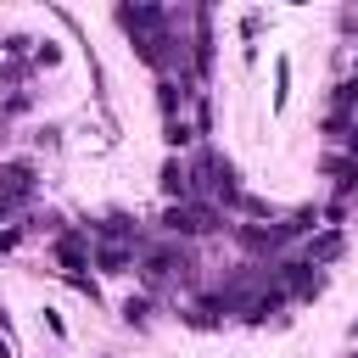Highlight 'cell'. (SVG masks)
<instances>
[{
	"mask_svg": "<svg viewBox=\"0 0 358 358\" xmlns=\"http://www.w3.org/2000/svg\"><path fill=\"white\" fill-rule=\"evenodd\" d=\"M313 224H319V213H313V207H302V213H291L285 224H268V229H263V224H241L235 235H241V246H246V252H280L285 241L308 235Z\"/></svg>",
	"mask_w": 358,
	"mask_h": 358,
	"instance_id": "1",
	"label": "cell"
},
{
	"mask_svg": "<svg viewBox=\"0 0 358 358\" xmlns=\"http://www.w3.org/2000/svg\"><path fill=\"white\" fill-rule=\"evenodd\" d=\"M162 229L168 235H213V229H224V213L213 207V201H168V213H162Z\"/></svg>",
	"mask_w": 358,
	"mask_h": 358,
	"instance_id": "2",
	"label": "cell"
},
{
	"mask_svg": "<svg viewBox=\"0 0 358 358\" xmlns=\"http://www.w3.org/2000/svg\"><path fill=\"white\" fill-rule=\"evenodd\" d=\"M117 28L129 39H157V34H168V11L162 6H117Z\"/></svg>",
	"mask_w": 358,
	"mask_h": 358,
	"instance_id": "3",
	"label": "cell"
},
{
	"mask_svg": "<svg viewBox=\"0 0 358 358\" xmlns=\"http://www.w3.org/2000/svg\"><path fill=\"white\" fill-rule=\"evenodd\" d=\"M28 196H34V168H28V162H6V168H0V201L17 207V201H28Z\"/></svg>",
	"mask_w": 358,
	"mask_h": 358,
	"instance_id": "4",
	"label": "cell"
},
{
	"mask_svg": "<svg viewBox=\"0 0 358 358\" xmlns=\"http://www.w3.org/2000/svg\"><path fill=\"white\" fill-rule=\"evenodd\" d=\"M162 196H168V201H196V190H190V162H179V157L162 162Z\"/></svg>",
	"mask_w": 358,
	"mask_h": 358,
	"instance_id": "5",
	"label": "cell"
},
{
	"mask_svg": "<svg viewBox=\"0 0 358 358\" xmlns=\"http://www.w3.org/2000/svg\"><path fill=\"white\" fill-rule=\"evenodd\" d=\"M134 257H140V252H134V246H117V241H101V246H95V263H101L106 274H129Z\"/></svg>",
	"mask_w": 358,
	"mask_h": 358,
	"instance_id": "6",
	"label": "cell"
},
{
	"mask_svg": "<svg viewBox=\"0 0 358 358\" xmlns=\"http://www.w3.org/2000/svg\"><path fill=\"white\" fill-rule=\"evenodd\" d=\"M341 246H347V241H341V229H324V235H313V241H308V263L319 268V263L341 257Z\"/></svg>",
	"mask_w": 358,
	"mask_h": 358,
	"instance_id": "7",
	"label": "cell"
},
{
	"mask_svg": "<svg viewBox=\"0 0 358 358\" xmlns=\"http://www.w3.org/2000/svg\"><path fill=\"white\" fill-rule=\"evenodd\" d=\"M84 252H90V246H84L78 229H62V235H56V257H62V268H84Z\"/></svg>",
	"mask_w": 358,
	"mask_h": 358,
	"instance_id": "8",
	"label": "cell"
},
{
	"mask_svg": "<svg viewBox=\"0 0 358 358\" xmlns=\"http://www.w3.org/2000/svg\"><path fill=\"white\" fill-rule=\"evenodd\" d=\"M157 90H162V112H168V117H179V106L190 101V90H185V84H173V78H162Z\"/></svg>",
	"mask_w": 358,
	"mask_h": 358,
	"instance_id": "9",
	"label": "cell"
},
{
	"mask_svg": "<svg viewBox=\"0 0 358 358\" xmlns=\"http://www.w3.org/2000/svg\"><path fill=\"white\" fill-rule=\"evenodd\" d=\"M162 140H168V145L179 151V145H190L196 134H190V123H185V117H168V123H162Z\"/></svg>",
	"mask_w": 358,
	"mask_h": 358,
	"instance_id": "10",
	"label": "cell"
},
{
	"mask_svg": "<svg viewBox=\"0 0 358 358\" xmlns=\"http://www.w3.org/2000/svg\"><path fill=\"white\" fill-rule=\"evenodd\" d=\"M123 319H129L134 330H145V324H151V302H145V296H129V302H123Z\"/></svg>",
	"mask_w": 358,
	"mask_h": 358,
	"instance_id": "11",
	"label": "cell"
},
{
	"mask_svg": "<svg viewBox=\"0 0 358 358\" xmlns=\"http://www.w3.org/2000/svg\"><path fill=\"white\" fill-rule=\"evenodd\" d=\"M285 84H291V62H274V106H285Z\"/></svg>",
	"mask_w": 358,
	"mask_h": 358,
	"instance_id": "12",
	"label": "cell"
},
{
	"mask_svg": "<svg viewBox=\"0 0 358 358\" xmlns=\"http://www.w3.org/2000/svg\"><path fill=\"white\" fill-rule=\"evenodd\" d=\"M17 241H22V229H0V252H11Z\"/></svg>",
	"mask_w": 358,
	"mask_h": 358,
	"instance_id": "13",
	"label": "cell"
},
{
	"mask_svg": "<svg viewBox=\"0 0 358 358\" xmlns=\"http://www.w3.org/2000/svg\"><path fill=\"white\" fill-rule=\"evenodd\" d=\"M0 330H6V302H0Z\"/></svg>",
	"mask_w": 358,
	"mask_h": 358,
	"instance_id": "14",
	"label": "cell"
},
{
	"mask_svg": "<svg viewBox=\"0 0 358 358\" xmlns=\"http://www.w3.org/2000/svg\"><path fill=\"white\" fill-rule=\"evenodd\" d=\"M0 358H11V352H6V341H0Z\"/></svg>",
	"mask_w": 358,
	"mask_h": 358,
	"instance_id": "15",
	"label": "cell"
},
{
	"mask_svg": "<svg viewBox=\"0 0 358 358\" xmlns=\"http://www.w3.org/2000/svg\"><path fill=\"white\" fill-rule=\"evenodd\" d=\"M352 336H358V319H352Z\"/></svg>",
	"mask_w": 358,
	"mask_h": 358,
	"instance_id": "16",
	"label": "cell"
}]
</instances>
